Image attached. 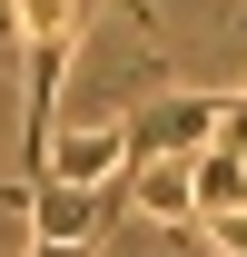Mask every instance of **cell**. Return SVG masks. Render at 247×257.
<instances>
[{"label": "cell", "mask_w": 247, "mask_h": 257, "mask_svg": "<svg viewBox=\"0 0 247 257\" xmlns=\"http://www.w3.org/2000/svg\"><path fill=\"white\" fill-rule=\"evenodd\" d=\"M119 168H129V149H119V119H109V128H60V139H50V159H40L30 178H69V188H109Z\"/></svg>", "instance_id": "cell-3"}, {"label": "cell", "mask_w": 247, "mask_h": 257, "mask_svg": "<svg viewBox=\"0 0 247 257\" xmlns=\"http://www.w3.org/2000/svg\"><path fill=\"white\" fill-rule=\"evenodd\" d=\"M198 237H217L227 257H247V208H217V218H198Z\"/></svg>", "instance_id": "cell-6"}, {"label": "cell", "mask_w": 247, "mask_h": 257, "mask_svg": "<svg viewBox=\"0 0 247 257\" xmlns=\"http://www.w3.org/2000/svg\"><path fill=\"white\" fill-rule=\"evenodd\" d=\"M0 50H20V10H10V0H0Z\"/></svg>", "instance_id": "cell-8"}, {"label": "cell", "mask_w": 247, "mask_h": 257, "mask_svg": "<svg viewBox=\"0 0 247 257\" xmlns=\"http://www.w3.org/2000/svg\"><path fill=\"white\" fill-rule=\"evenodd\" d=\"M188 188H198V218H217V208H247V159H227V149H198V159H188Z\"/></svg>", "instance_id": "cell-5"}, {"label": "cell", "mask_w": 247, "mask_h": 257, "mask_svg": "<svg viewBox=\"0 0 247 257\" xmlns=\"http://www.w3.org/2000/svg\"><path fill=\"white\" fill-rule=\"evenodd\" d=\"M217 109H227V99H208V89H168V99H149L139 119H119V149H129V168H149V159H198V149H217Z\"/></svg>", "instance_id": "cell-1"}, {"label": "cell", "mask_w": 247, "mask_h": 257, "mask_svg": "<svg viewBox=\"0 0 247 257\" xmlns=\"http://www.w3.org/2000/svg\"><path fill=\"white\" fill-rule=\"evenodd\" d=\"M119 188H129V208H139V218H158V227H188V218H198L188 159H149V168H129Z\"/></svg>", "instance_id": "cell-4"}, {"label": "cell", "mask_w": 247, "mask_h": 257, "mask_svg": "<svg viewBox=\"0 0 247 257\" xmlns=\"http://www.w3.org/2000/svg\"><path fill=\"white\" fill-rule=\"evenodd\" d=\"M129 178V168H119ZM129 188H69V178H20V208H30V237L50 247H99V227L119 218Z\"/></svg>", "instance_id": "cell-2"}, {"label": "cell", "mask_w": 247, "mask_h": 257, "mask_svg": "<svg viewBox=\"0 0 247 257\" xmlns=\"http://www.w3.org/2000/svg\"><path fill=\"white\" fill-rule=\"evenodd\" d=\"M217 149H227V159H247V99H227V109H217Z\"/></svg>", "instance_id": "cell-7"}]
</instances>
